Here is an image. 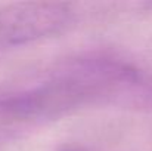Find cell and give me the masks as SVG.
<instances>
[{
    "mask_svg": "<svg viewBox=\"0 0 152 151\" xmlns=\"http://www.w3.org/2000/svg\"><path fill=\"white\" fill-rule=\"evenodd\" d=\"M108 95L109 89L101 76L77 56L61 64L45 82L0 91V122L52 119Z\"/></svg>",
    "mask_w": 152,
    "mask_h": 151,
    "instance_id": "cell-1",
    "label": "cell"
},
{
    "mask_svg": "<svg viewBox=\"0 0 152 151\" xmlns=\"http://www.w3.org/2000/svg\"><path fill=\"white\" fill-rule=\"evenodd\" d=\"M74 10L61 1H21L0 9V53L61 34Z\"/></svg>",
    "mask_w": 152,
    "mask_h": 151,
    "instance_id": "cell-2",
    "label": "cell"
},
{
    "mask_svg": "<svg viewBox=\"0 0 152 151\" xmlns=\"http://www.w3.org/2000/svg\"><path fill=\"white\" fill-rule=\"evenodd\" d=\"M56 151H89L84 145L81 144H75V142H71V144H65L62 147H59Z\"/></svg>",
    "mask_w": 152,
    "mask_h": 151,
    "instance_id": "cell-3",
    "label": "cell"
}]
</instances>
